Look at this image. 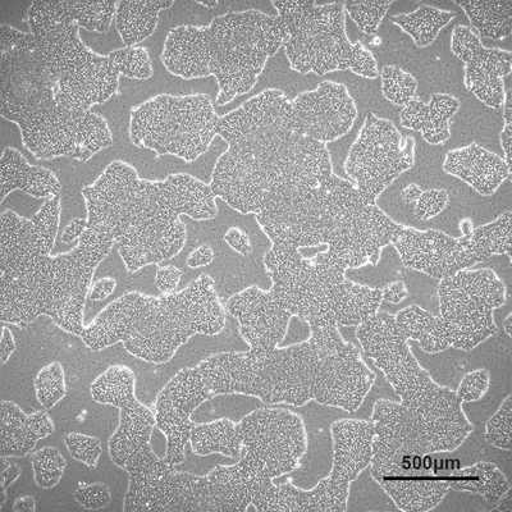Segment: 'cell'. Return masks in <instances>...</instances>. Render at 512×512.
<instances>
[{
    "mask_svg": "<svg viewBox=\"0 0 512 512\" xmlns=\"http://www.w3.org/2000/svg\"><path fill=\"white\" fill-rule=\"evenodd\" d=\"M218 135L228 149L209 185L241 214H258L265 192L318 187L335 175L327 145L301 134L281 90H265L219 117Z\"/></svg>",
    "mask_w": 512,
    "mask_h": 512,
    "instance_id": "1",
    "label": "cell"
},
{
    "mask_svg": "<svg viewBox=\"0 0 512 512\" xmlns=\"http://www.w3.org/2000/svg\"><path fill=\"white\" fill-rule=\"evenodd\" d=\"M89 228L118 245L128 272L171 260L186 244L182 216L194 221L217 217L212 187L194 176L141 180L130 164L116 160L93 185L82 190Z\"/></svg>",
    "mask_w": 512,
    "mask_h": 512,
    "instance_id": "2",
    "label": "cell"
},
{
    "mask_svg": "<svg viewBox=\"0 0 512 512\" xmlns=\"http://www.w3.org/2000/svg\"><path fill=\"white\" fill-rule=\"evenodd\" d=\"M0 319L27 327L52 318L70 335L84 333V308L93 277L116 242L88 228L70 253L52 255L31 219L6 210L0 217Z\"/></svg>",
    "mask_w": 512,
    "mask_h": 512,
    "instance_id": "3",
    "label": "cell"
},
{
    "mask_svg": "<svg viewBox=\"0 0 512 512\" xmlns=\"http://www.w3.org/2000/svg\"><path fill=\"white\" fill-rule=\"evenodd\" d=\"M256 222L272 242L296 249L327 246L320 262L349 271L381 245L388 216L365 203L349 180L333 175L318 187L286 186L265 192Z\"/></svg>",
    "mask_w": 512,
    "mask_h": 512,
    "instance_id": "4",
    "label": "cell"
},
{
    "mask_svg": "<svg viewBox=\"0 0 512 512\" xmlns=\"http://www.w3.org/2000/svg\"><path fill=\"white\" fill-rule=\"evenodd\" d=\"M2 117L20 127L22 143L36 159L88 162L113 145L103 116L71 112L57 103L30 32L11 30L2 38Z\"/></svg>",
    "mask_w": 512,
    "mask_h": 512,
    "instance_id": "5",
    "label": "cell"
},
{
    "mask_svg": "<svg viewBox=\"0 0 512 512\" xmlns=\"http://www.w3.org/2000/svg\"><path fill=\"white\" fill-rule=\"evenodd\" d=\"M290 35L280 17L249 9L228 12L208 26H180L169 31L162 62L184 80L216 77L219 107L250 93L265 64Z\"/></svg>",
    "mask_w": 512,
    "mask_h": 512,
    "instance_id": "6",
    "label": "cell"
},
{
    "mask_svg": "<svg viewBox=\"0 0 512 512\" xmlns=\"http://www.w3.org/2000/svg\"><path fill=\"white\" fill-rule=\"evenodd\" d=\"M373 455L370 475L397 510L427 512L436 509L451 491L452 474L460 460L448 452H432L400 401L379 399L373 406Z\"/></svg>",
    "mask_w": 512,
    "mask_h": 512,
    "instance_id": "7",
    "label": "cell"
},
{
    "mask_svg": "<svg viewBox=\"0 0 512 512\" xmlns=\"http://www.w3.org/2000/svg\"><path fill=\"white\" fill-rule=\"evenodd\" d=\"M26 21L61 107L85 113L117 93L121 73L116 63L82 43L81 27L68 15L64 0L31 3Z\"/></svg>",
    "mask_w": 512,
    "mask_h": 512,
    "instance_id": "8",
    "label": "cell"
},
{
    "mask_svg": "<svg viewBox=\"0 0 512 512\" xmlns=\"http://www.w3.org/2000/svg\"><path fill=\"white\" fill-rule=\"evenodd\" d=\"M318 360L317 349L306 340L268 352H221L196 368L212 396L244 395L303 408L313 401Z\"/></svg>",
    "mask_w": 512,
    "mask_h": 512,
    "instance_id": "9",
    "label": "cell"
},
{
    "mask_svg": "<svg viewBox=\"0 0 512 512\" xmlns=\"http://www.w3.org/2000/svg\"><path fill=\"white\" fill-rule=\"evenodd\" d=\"M227 312L216 282L201 274L185 290L159 297L135 291V317L122 342L128 354L146 363L164 364L196 335L217 336Z\"/></svg>",
    "mask_w": 512,
    "mask_h": 512,
    "instance_id": "10",
    "label": "cell"
},
{
    "mask_svg": "<svg viewBox=\"0 0 512 512\" xmlns=\"http://www.w3.org/2000/svg\"><path fill=\"white\" fill-rule=\"evenodd\" d=\"M272 6L290 35L283 48L292 71L326 76L350 70L364 79H377L372 52L351 43L346 34L344 3L272 2Z\"/></svg>",
    "mask_w": 512,
    "mask_h": 512,
    "instance_id": "11",
    "label": "cell"
},
{
    "mask_svg": "<svg viewBox=\"0 0 512 512\" xmlns=\"http://www.w3.org/2000/svg\"><path fill=\"white\" fill-rule=\"evenodd\" d=\"M219 116L205 94H162L132 109V144L186 163L208 152L218 135Z\"/></svg>",
    "mask_w": 512,
    "mask_h": 512,
    "instance_id": "12",
    "label": "cell"
},
{
    "mask_svg": "<svg viewBox=\"0 0 512 512\" xmlns=\"http://www.w3.org/2000/svg\"><path fill=\"white\" fill-rule=\"evenodd\" d=\"M265 271L271 276L274 299L292 317L314 329L338 326L335 303L346 273L331 265L305 258L295 246L272 242L264 256Z\"/></svg>",
    "mask_w": 512,
    "mask_h": 512,
    "instance_id": "13",
    "label": "cell"
},
{
    "mask_svg": "<svg viewBox=\"0 0 512 512\" xmlns=\"http://www.w3.org/2000/svg\"><path fill=\"white\" fill-rule=\"evenodd\" d=\"M440 318L452 349L472 351L497 333L495 310L507 301V288L489 268L464 269L440 281Z\"/></svg>",
    "mask_w": 512,
    "mask_h": 512,
    "instance_id": "14",
    "label": "cell"
},
{
    "mask_svg": "<svg viewBox=\"0 0 512 512\" xmlns=\"http://www.w3.org/2000/svg\"><path fill=\"white\" fill-rule=\"evenodd\" d=\"M415 164V140L404 137L391 121L368 113L345 160V173L368 205Z\"/></svg>",
    "mask_w": 512,
    "mask_h": 512,
    "instance_id": "15",
    "label": "cell"
},
{
    "mask_svg": "<svg viewBox=\"0 0 512 512\" xmlns=\"http://www.w3.org/2000/svg\"><path fill=\"white\" fill-rule=\"evenodd\" d=\"M278 496L280 486L263 461L244 450L236 464L192 474L189 511H278Z\"/></svg>",
    "mask_w": 512,
    "mask_h": 512,
    "instance_id": "16",
    "label": "cell"
},
{
    "mask_svg": "<svg viewBox=\"0 0 512 512\" xmlns=\"http://www.w3.org/2000/svg\"><path fill=\"white\" fill-rule=\"evenodd\" d=\"M356 338L405 408H411L440 386L416 359L395 315L378 312L376 317L356 327Z\"/></svg>",
    "mask_w": 512,
    "mask_h": 512,
    "instance_id": "17",
    "label": "cell"
},
{
    "mask_svg": "<svg viewBox=\"0 0 512 512\" xmlns=\"http://www.w3.org/2000/svg\"><path fill=\"white\" fill-rule=\"evenodd\" d=\"M237 424L244 450L262 460L273 479L300 468L308 451V433L301 415L267 406L251 411Z\"/></svg>",
    "mask_w": 512,
    "mask_h": 512,
    "instance_id": "18",
    "label": "cell"
},
{
    "mask_svg": "<svg viewBox=\"0 0 512 512\" xmlns=\"http://www.w3.org/2000/svg\"><path fill=\"white\" fill-rule=\"evenodd\" d=\"M212 397L196 367L181 369L159 392L153 408L155 428L166 437L164 460L169 465L184 464L195 424L192 415Z\"/></svg>",
    "mask_w": 512,
    "mask_h": 512,
    "instance_id": "19",
    "label": "cell"
},
{
    "mask_svg": "<svg viewBox=\"0 0 512 512\" xmlns=\"http://www.w3.org/2000/svg\"><path fill=\"white\" fill-rule=\"evenodd\" d=\"M318 355L313 401L347 413L358 411L377 379L358 347L347 341L336 350Z\"/></svg>",
    "mask_w": 512,
    "mask_h": 512,
    "instance_id": "20",
    "label": "cell"
},
{
    "mask_svg": "<svg viewBox=\"0 0 512 512\" xmlns=\"http://www.w3.org/2000/svg\"><path fill=\"white\" fill-rule=\"evenodd\" d=\"M291 104L301 134L326 145L349 134L358 118L355 100L340 82L324 81Z\"/></svg>",
    "mask_w": 512,
    "mask_h": 512,
    "instance_id": "21",
    "label": "cell"
},
{
    "mask_svg": "<svg viewBox=\"0 0 512 512\" xmlns=\"http://www.w3.org/2000/svg\"><path fill=\"white\" fill-rule=\"evenodd\" d=\"M451 50L465 64L466 89L487 107L501 108L505 100V80L512 71L511 53L484 47L468 26H457L452 31Z\"/></svg>",
    "mask_w": 512,
    "mask_h": 512,
    "instance_id": "22",
    "label": "cell"
},
{
    "mask_svg": "<svg viewBox=\"0 0 512 512\" xmlns=\"http://www.w3.org/2000/svg\"><path fill=\"white\" fill-rule=\"evenodd\" d=\"M393 246L405 267L440 281L478 264L465 237L448 236L438 230L404 226Z\"/></svg>",
    "mask_w": 512,
    "mask_h": 512,
    "instance_id": "23",
    "label": "cell"
},
{
    "mask_svg": "<svg viewBox=\"0 0 512 512\" xmlns=\"http://www.w3.org/2000/svg\"><path fill=\"white\" fill-rule=\"evenodd\" d=\"M224 308L237 320L242 340L254 352L280 347L294 318L277 303L271 291L255 286L231 296Z\"/></svg>",
    "mask_w": 512,
    "mask_h": 512,
    "instance_id": "24",
    "label": "cell"
},
{
    "mask_svg": "<svg viewBox=\"0 0 512 512\" xmlns=\"http://www.w3.org/2000/svg\"><path fill=\"white\" fill-rule=\"evenodd\" d=\"M333 461L328 478L351 484L369 469L376 436L372 420L341 419L331 425Z\"/></svg>",
    "mask_w": 512,
    "mask_h": 512,
    "instance_id": "25",
    "label": "cell"
},
{
    "mask_svg": "<svg viewBox=\"0 0 512 512\" xmlns=\"http://www.w3.org/2000/svg\"><path fill=\"white\" fill-rule=\"evenodd\" d=\"M443 171L464 181L482 196L495 194L512 173L504 158L488 152L478 143L450 150L443 162Z\"/></svg>",
    "mask_w": 512,
    "mask_h": 512,
    "instance_id": "26",
    "label": "cell"
},
{
    "mask_svg": "<svg viewBox=\"0 0 512 512\" xmlns=\"http://www.w3.org/2000/svg\"><path fill=\"white\" fill-rule=\"evenodd\" d=\"M2 427H0V455L25 457L35 450L36 445L56 431L48 410L26 414L16 402L3 400Z\"/></svg>",
    "mask_w": 512,
    "mask_h": 512,
    "instance_id": "27",
    "label": "cell"
},
{
    "mask_svg": "<svg viewBox=\"0 0 512 512\" xmlns=\"http://www.w3.org/2000/svg\"><path fill=\"white\" fill-rule=\"evenodd\" d=\"M0 200L11 192L21 190L35 199H54L61 196L62 184L48 168L31 166L18 150L6 148L0 159Z\"/></svg>",
    "mask_w": 512,
    "mask_h": 512,
    "instance_id": "28",
    "label": "cell"
},
{
    "mask_svg": "<svg viewBox=\"0 0 512 512\" xmlns=\"http://www.w3.org/2000/svg\"><path fill=\"white\" fill-rule=\"evenodd\" d=\"M455 96L436 93L428 103L414 98L400 112V123L408 130L420 132L429 145H443L450 140V121L459 111Z\"/></svg>",
    "mask_w": 512,
    "mask_h": 512,
    "instance_id": "29",
    "label": "cell"
},
{
    "mask_svg": "<svg viewBox=\"0 0 512 512\" xmlns=\"http://www.w3.org/2000/svg\"><path fill=\"white\" fill-rule=\"evenodd\" d=\"M278 486V511L344 512L349 509L350 484H337L327 477L320 480L312 489L296 487L292 480Z\"/></svg>",
    "mask_w": 512,
    "mask_h": 512,
    "instance_id": "30",
    "label": "cell"
},
{
    "mask_svg": "<svg viewBox=\"0 0 512 512\" xmlns=\"http://www.w3.org/2000/svg\"><path fill=\"white\" fill-rule=\"evenodd\" d=\"M90 393L98 404L134 411L155 425L154 410L137 399L135 373L126 365L116 364L105 369L91 384Z\"/></svg>",
    "mask_w": 512,
    "mask_h": 512,
    "instance_id": "31",
    "label": "cell"
},
{
    "mask_svg": "<svg viewBox=\"0 0 512 512\" xmlns=\"http://www.w3.org/2000/svg\"><path fill=\"white\" fill-rule=\"evenodd\" d=\"M451 489L469 492L498 506L510 496L511 484L506 475L491 461H478L469 468L456 470L450 479Z\"/></svg>",
    "mask_w": 512,
    "mask_h": 512,
    "instance_id": "32",
    "label": "cell"
},
{
    "mask_svg": "<svg viewBox=\"0 0 512 512\" xmlns=\"http://www.w3.org/2000/svg\"><path fill=\"white\" fill-rule=\"evenodd\" d=\"M175 2H117L116 29L127 48L143 43L157 29L160 12Z\"/></svg>",
    "mask_w": 512,
    "mask_h": 512,
    "instance_id": "33",
    "label": "cell"
},
{
    "mask_svg": "<svg viewBox=\"0 0 512 512\" xmlns=\"http://www.w3.org/2000/svg\"><path fill=\"white\" fill-rule=\"evenodd\" d=\"M191 450L198 456L219 454L240 460L244 455L239 424L222 418L208 423H195L190 436Z\"/></svg>",
    "mask_w": 512,
    "mask_h": 512,
    "instance_id": "34",
    "label": "cell"
},
{
    "mask_svg": "<svg viewBox=\"0 0 512 512\" xmlns=\"http://www.w3.org/2000/svg\"><path fill=\"white\" fill-rule=\"evenodd\" d=\"M395 319L408 341L416 342L427 354H440L450 349L440 315H433L419 305H410L397 312Z\"/></svg>",
    "mask_w": 512,
    "mask_h": 512,
    "instance_id": "35",
    "label": "cell"
},
{
    "mask_svg": "<svg viewBox=\"0 0 512 512\" xmlns=\"http://www.w3.org/2000/svg\"><path fill=\"white\" fill-rule=\"evenodd\" d=\"M382 304V288L359 285L346 278L335 303L336 322L340 328L359 327L376 317Z\"/></svg>",
    "mask_w": 512,
    "mask_h": 512,
    "instance_id": "36",
    "label": "cell"
},
{
    "mask_svg": "<svg viewBox=\"0 0 512 512\" xmlns=\"http://www.w3.org/2000/svg\"><path fill=\"white\" fill-rule=\"evenodd\" d=\"M464 9L466 17L478 38L504 40L512 32L511 0H482V2H455Z\"/></svg>",
    "mask_w": 512,
    "mask_h": 512,
    "instance_id": "37",
    "label": "cell"
},
{
    "mask_svg": "<svg viewBox=\"0 0 512 512\" xmlns=\"http://www.w3.org/2000/svg\"><path fill=\"white\" fill-rule=\"evenodd\" d=\"M455 18L454 12L422 4L413 12L391 17V21L413 39L416 47L427 48Z\"/></svg>",
    "mask_w": 512,
    "mask_h": 512,
    "instance_id": "38",
    "label": "cell"
},
{
    "mask_svg": "<svg viewBox=\"0 0 512 512\" xmlns=\"http://www.w3.org/2000/svg\"><path fill=\"white\" fill-rule=\"evenodd\" d=\"M465 239L478 264L496 255H505L511 262L512 213L509 210L495 221L474 228L472 235Z\"/></svg>",
    "mask_w": 512,
    "mask_h": 512,
    "instance_id": "39",
    "label": "cell"
},
{
    "mask_svg": "<svg viewBox=\"0 0 512 512\" xmlns=\"http://www.w3.org/2000/svg\"><path fill=\"white\" fill-rule=\"evenodd\" d=\"M36 399L41 408L52 410L67 395L66 373L62 363L53 361L41 368L34 381Z\"/></svg>",
    "mask_w": 512,
    "mask_h": 512,
    "instance_id": "40",
    "label": "cell"
},
{
    "mask_svg": "<svg viewBox=\"0 0 512 512\" xmlns=\"http://www.w3.org/2000/svg\"><path fill=\"white\" fill-rule=\"evenodd\" d=\"M32 470L36 486L52 489L58 486L67 468V460L57 447H43L32 454Z\"/></svg>",
    "mask_w": 512,
    "mask_h": 512,
    "instance_id": "41",
    "label": "cell"
},
{
    "mask_svg": "<svg viewBox=\"0 0 512 512\" xmlns=\"http://www.w3.org/2000/svg\"><path fill=\"white\" fill-rule=\"evenodd\" d=\"M382 94L388 102L404 108L413 100L418 90V81L411 73L399 66L386 64L381 71Z\"/></svg>",
    "mask_w": 512,
    "mask_h": 512,
    "instance_id": "42",
    "label": "cell"
},
{
    "mask_svg": "<svg viewBox=\"0 0 512 512\" xmlns=\"http://www.w3.org/2000/svg\"><path fill=\"white\" fill-rule=\"evenodd\" d=\"M109 57L116 63L121 76L128 79L145 81L152 79L154 68L149 50L141 47H130L114 50Z\"/></svg>",
    "mask_w": 512,
    "mask_h": 512,
    "instance_id": "43",
    "label": "cell"
},
{
    "mask_svg": "<svg viewBox=\"0 0 512 512\" xmlns=\"http://www.w3.org/2000/svg\"><path fill=\"white\" fill-rule=\"evenodd\" d=\"M393 2H346V15L367 35H376Z\"/></svg>",
    "mask_w": 512,
    "mask_h": 512,
    "instance_id": "44",
    "label": "cell"
},
{
    "mask_svg": "<svg viewBox=\"0 0 512 512\" xmlns=\"http://www.w3.org/2000/svg\"><path fill=\"white\" fill-rule=\"evenodd\" d=\"M512 397L506 396L502 401L500 408L488 419L486 431H484V441L489 446L506 452L511 451V432H512Z\"/></svg>",
    "mask_w": 512,
    "mask_h": 512,
    "instance_id": "45",
    "label": "cell"
},
{
    "mask_svg": "<svg viewBox=\"0 0 512 512\" xmlns=\"http://www.w3.org/2000/svg\"><path fill=\"white\" fill-rule=\"evenodd\" d=\"M64 445L73 460L79 461L90 469H95L102 456V441L89 434L70 432L64 437Z\"/></svg>",
    "mask_w": 512,
    "mask_h": 512,
    "instance_id": "46",
    "label": "cell"
},
{
    "mask_svg": "<svg viewBox=\"0 0 512 512\" xmlns=\"http://www.w3.org/2000/svg\"><path fill=\"white\" fill-rule=\"evenodd\" d=\"M491 387V373L487 369H475L466 373L457 387L456 395L459 400L465 402H477L482 400Z\"/></svg>",
    "mask_w": 512,
    "mask_h": 512,
    "instance_id": "47",
    "label": "cell"
},
{
    "mask_svg": "<svg viewBox=\"0 0 512 512\" xmlns=\"http://www.w3.org/2000/svg\"><path fill=\"white\" fill-rule=\"evenodd\" d=\"M73 497L86 510L105 509L112 501L111 489L104 483H80Z\"/></svg>",
    "mask_w": 512,
    "mask_h": 512,
    "instance_id": "48",
    "label": "cell"
},
{
    "mask_svg": "<svg viewBox=\"0 0 512 512\" xmlns=\"http://www.w3.org/2000/svg\"><path fill=\"white\" fill-rule=\"evenodd\" d=\"M450 195L446 190L432 189L423 191L414 203L415 217L420 221H429L436 218L447 208Z\"/></svg>",
    "mask_w": 512,
    "mask_h": 512,
    "instance_id": "49",
    "label": "cell"
},
{
    "mask_svg": "<svg viewBox=\"0 0 512 512\" xmlns=\"http://www.w3.org/2000/svg\"><path fill=\"white\" fill-rule=\"evenodd\" d=\"M182 276H184V271L175 265L159 267L155 274V286L162 292V295L173 294V292H177Z\"/></svg>",
    "mask_w": 512,
    "mask_h": 512,
    "instance_id": "50",
    "label": "cell"
},
{
    "mask_svg": "<svg viewBox=\"0 0 512 512\" xmlns=\"http://www.w3.org/2000/svg\"><path fill=\"white\" fill-rule=\"evenodd\" d=\"M224 241L240 255L248 256L253 251L248 233L242 231L239 227L228 228L226 235H224Z\"/></svg>",
    "mask_w": 512,
    "mask_h": 512,
    "instance_id": "51",
    "label": "cell"
},
{
    "mask_svg": "<svg viewBox=\"0 0 512 512\" xmlns=\"http://www.w3.org/2000/svg\"><path fill=\"white\" fill-rule=\"evenodd\" d=\"M89 228L88 218H73L64 228L61 236L62 244L71 245L73 242L79 241Z\"/></svg>",
    "mask_w": 512,
    "mask_h": 512,
    "instance_id": "52",
    "label": "cell"
},
{
    "mask_svg": "<svg viewBox=\"0 0 512 512\" xmlns=\"http://www.w3.org/2000/svg\"><path fill=\"white\" fill-rule=\"evenodd\" d=\"M117 281L112 277L100 278L96 280L90 287L89 299L93 301H103L116 291Z\"/></svg>",
    "mask_w": 512,
    "mask_h": 512,
    "instance_id": "53",
    "label": "cell"
},
{
    "mask_svg": "<svg viewBox=\"0 0 512 512\" xmlns=\"http://www.w3.org/2000/svg\"><path fill=\"white\" fill-rule=\"evenodd\" d=\"M214 253L213 248H210L209 245H200L199 248L192 250L189 258H187L186 263L187 267L192 269L208 267L209 264L213 263Z\"/></svg>",
    "mask_w": 512,
    "mask_h": 512,
    "instance_id": "54",
    "label": "cell"
},
{
    "mask_svg": "<svg viewBox=\"0 0 512 512\" xmlns=\"http://www.w3.org/2000/svg\"><path fill=\"white\" fill-rule=\"evenodd\" d=\"M9 457L2 456V491H3V504L7 500V488L15 483L21 477V468L17 464L11 463Z\"/></svg>",
    "mask_w": 512,
    "mask_h": 512,
    "instance_id": "55",
    "label": "cell"
},
{
    "mask_svg": "<svg viewBox=\"0 0 512 512\" xmlns=\"http://www.w3.org/2000/svg\"><path fill=\"white\" fill-rule=\"evenodd\" d=\"M16 349L17 342L15 335H13L11 329L7 326H3L2 335H0V359H2L3 365L8 363L11 356L15 354Z\"/></svg>",
    "mask_w": 512,
    "mask_h": 512,
    "instance_id": "56",
    "label": "cell"
},
{
    "mask_svg": "<svg viewBox=\"0 0 512 512\" xmlns=\"http://www.w3.org/2000/svg\"><path fill=\"white\" fill-rule=\"evenodd\" d=\"M382 290L383 301L393 305L400 304L401 301H404L409 296L408 287L402 281L392 282L386 288H382Z\"/></svg>",
    "mask_w": 512,
    "mask_h": 512,
    "instance_id": "57",
    "label": "cell"
},
{
    "mask_svg": "<svg viewBox=\"0 0 512 512\" xmlns=\"http://www.w3.org/2000/svg\"><path fill=\"white\" fill-rule=\"evenodd\" d=\"M501 149L502 158L505 159L507 166L512 169V158H511V146H512V123H507V125L502 128L501 131Z\"/></svg>",
    "mask_w": 512,
    "mask_h": 512,
    "instance_id": "58",
    "label": "cell"
},
{
    "mask_svg": "<svg viewBox=\"0 0 512 512\" xmlns=\"http://www.w3.org/2000/svg\"><path fill=\"white\" fill-rule=\"evenodd\" d=\"M13 511L15 512H35L36 511V500L34 497L25 495L18 497L13 505Z\"/></svg>",
    "mask_w": 512,
    "mask_h": 512,
    "instance_id": "59",
    "label": "cell"
},
{
    "mask_svg": "<svg viewBox=\"0 0 512 512\" xmlns=\"http://www.w3.org/2000/svg\"><path fill=\"white\" fill-rule=\"evenodd\" d=\"M423 191L424 190L419 185L411 184L402 190V198H404L406 204H414L415 201L419 199V196L422 195Z\"/></svg>",
    "mask_w": 512,
    "mask_h": 512,
    "instance_id": "60",
    "label": "cell"
},
{
    "mask_svg": "<svg viewBox=\"0 0 512 512\" xmlns=\"http://www.w3.org/2000/svg\"><path fill=\"white\" fill-rule=\"evenodd\" d=\"M473 230V222L470 221V219L466 218L460 222V231L463 237H469L470 235H472Z\"/></svg>",
    "mask_w": 512,
    "mask_h": 512,
    "instance_id": "61",
    "label": "cell"
},
{
    "mask_svg": "<svg viewBox=\"0 0 512 512\" xmlns=\"http://www.w3.org/2000/svg\"><path fill=\"white\" fill-rule=\"evenodd\" d=\"M502 328H504L505 335L509 338H511V332H512V314H507V317L505 318L504 322H502Z\"/></svg>",
    "mask_w": 512,
    "mask_h": 512,
    "instance_id": "62",
    "label": "cell"
}]
</instances>
